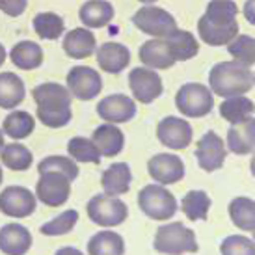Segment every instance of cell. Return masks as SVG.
<instances>
[{"label": "cell", "instance_id": "obj_6", "mask_svg": "<svg viewBox=\"0 0 255 255\" xmlns=\"http://www.w3.org/2000/svg\"><path fill=\"white\" fill-rule=\"evenodd\" d=\"M88 216L93 224L101 227H116L121 226L128 216L127 205L118 196L97 194L88 201Z\"/></svg>", "mask_w": 255, "mask_h": 255}, {"label": "cell", "instance_id": "obj_35", "mask_svg": "<svg viewBox=\"0 0 255 255\" xmlns=\"http://www.w3.org/2000/svg\"><path fill=\"white\" fill-rule=\"evenodd\" d=\"M67 153L75 162H90V164H101V153L97 145L93 143L92 138L84 136H75L67 143Z\"/></svg>", "mask_w": 255, "mask_h": 255}, {"label": "cell", "instance_id": "obj_38", "mask_svg": "<svg viewBox=\"0 0 255 255\" xmlns=\"http://www.w3.org/2000/svg\"><path fill=\"white\" fill-rule=\"evenodd\" d=\"M227 52L233 56V60L252 67L255 65V37L246 36V34H237L227 43Z\"/></svg>", "mask_w": 255, "mask_h": 255}, {"label": "cell", "instance_id": "obj_32", "mask_svg": "<svg viewBox=\"0 0 255 255\" xmlns=\"http://www.w3.org/2000/svg\"><path fill=\"white\" fill-rule=\"evenodd\" d=\"M0 158H2V164L13 171H26L32 166V160H34V155L26 145L22 143H7L2 147L0 151Z\"/></svg>", "mask_w": 255, "mask_h": 255}, {"label": "cell", "instance_id": "obj_36", "mask_svg": "<svg viewBox=\"0 0 255 255\" xmlns=\"http://www.w3.org/2000/svg\"><path fill=\"white\" fill-rule=\"evenodd\" d=\"M237 15H239V7L233 0H211L205 9L207 19L220 26L237 22Z\"/></svg>", "mask_w": 255, "mask_h": 255}, {"label": "cell", "instance_id": "obj_12", "mask_svg": "<svg viewBox=\"0 0 255 255\" xmlns=\"http://www.w3.org/2000/svg\"><path fill=\"white\" fill-rule=\"evenodd\" d=\"M156 138L168 149H186L192 142V127L186 120H181L177 116H168L158 123Z\"/></svg>", "mask_w": 255, "mask_h": 255}, {"label": "cell", "instance_id": "obj_39", "mask_svg": "<svg viewBox=\"0 0 255 255\" xmlns=\"http://www.w3.org/2000/svg\"><path fill=\"white\" fill-rule=\"evenodd\" d=\"M77 222H78V213L75 209H69V211L62 213L60 216H56L54 220L43 224L39 231L43 235H47V237H62V235L71 233L73 229H75V226H77Z\"/></svg>", "mask_w": 255, "mask_h": 255}, {"label": "cell", "instance_id": "obj_10", "mask_svg": "<svg viewBox=\"0 0 255 255\" xmlns=\"http://www.w3.org/2000/svg\"><path fill=\"white\" fill-rule=\"evenodd\" d=\"M37 207L36 194L24 186H7L0 194V213L9 218H26Z\"/></svg>", "mask_w": 255, "mask_h": 255}, {"label": "cell", "instance_id": "obj_41", "mask_svg": "<svg viewBox=\"0 0 255 255\" xmlns=\"http://www.w3.org/2000/svg\"><path fill=\"white\" fill-rule=\"evenodd\" d=\"M37 120L41 121L45 127L50 128H62L65 127L73 118L71 107L60 108V110H47V108H37L36 110Z\"/></svg>", "mask_w": 255, "mask_h": 255}, {"label": "cell", "instance_id": "obj_8", "mask_svg": "<svg viewBox=\"0 0 255 255\" xmlns=\"http://www.w3.org/2000/svg\"><path fill=\"white\" fill-rule=\"evenodd\" d=\"M128 88L132 92V97L138 103H143V105H151L164 92L160 75H156V71L149 69L145 65L134 67L128 73Z\"/></svg>", "mask_w": 255, "mask_h": 255}, {"label": "cell", "instance_id": "obj_23", "mask_svg": "<svg viewBox=\"0 0 255 255\" xmlns=\"http://www.w3.org/2000/svg\"><path fill=\"white\" fill-rule=\"evenodd\" d=\"M130 181H132V173L128 164L125 162H116L110 168H107V171H103L101 175V186L105 194L108 196H118L127 194L130 188Z\"/></svg>", "mask_w": 255, "mask_h": 255}, {"label": "cell", "instance_id": "obj_22", "mask_svg": "<svg viewBox=\"0 0 255 255\" xmlns=\"http://www.w3.org/2000/svg\"><path fill=\"white\" fill-rule=\"evenodd\" d=\"M92 140L99 149L101 156H108V158L120 155L125 147V134L118 128V125H112V123H105L95 128Z\"/></svg>", "mask_w": 255, "mask_h": 255}, {"label": "cell", "instance_id": "obj_2", "mask_svg": "<svg viewBox=\"0 0 255 255\" xmlns=\"http://www.w3.org/2000/svg\"><path fill=\"white\" fill-rule=\"evenodd\" d=\"M153 248L164 255L196 254L198 241L190 227L183 226L181 222H173V224H166L156 229Z\"/></svg>", "mask_w": 255, "mask_h": 255}, {"label": "cell", "instance_id": "obj_20", "mask_svg": "<svg viewBox=\"0 0 255 255\" xmlns=\"http://www.w3.org/2000/svg\"><path fill=\"white\" fill-rule=\"evenodd\" d=\"M32 248V235L21 224L0 227V252L6 255H24Z\"/></svg>", "mask_w": 255, "mask_h": 255}, {"label": "cell", "instance_id": "obj_29", "mask_svg": "<svg viewBox=\"0 0 255 255\" xmlns=\"http://www.w3.org/2000/svg\"><path fill=\"white\" fill-rule=\"evenodd\" d=\"M229 218L235 227L241 231H254L255 229V201L244 196L235 198L229 203Z\"/></svg>", "mask_w": 255, "mask_h": 255}, {"label": "cell", "instance_id": "obj_40", "mask_svg": "<svg viewBox=\"0 0 255 255\" xmlns=\"http://www.w3.org/2000/svg\"><path fill=\"white\" fill-rule=\"evenodd\" d=\"M222 255H255V242L242 235H231L220 244Z\"/></svg>", "mask_w": 255, "mask_h": 255}, {"label": "cell", "instance_id": "obj_18", "mask_svg": "<svg viewBox=\"0 0 255 255\" xmlns=\"http://www.w3.org/2000/svg\"><path fill=\"white\" fill-rule=\"evenodd\" d=\"M32 97L36 101L37 108H47V110H60V108L71 107L73 95L65 86L58 82H45L34 88Z\"/></svg>", "mask_w": 255, "mask_h": 255}, {"label": "cell", "instance_id": "obj_50", "mask_svg": "<svg viewBox=\"0 0 255 255\" xmlns=\"http://www.w3.org/2000/svg\"><path fill=\"white\" fill-rule=\"evenodd\" d=\"M252 233H254V239H255V229H254V231H252ZM255 242V241H254Z\"/></svg>", "mask_w": 255, "mask_h": 255}, {"label": "cell", "instance_id": "obj_26", "mask_svg": "<svg viewBox=\"0 0 255 255\" xmlns=\"http://www.w3.org/2000/svg\"><path fill=\"white\" fill-rule=\"evenodd\" d=\"M24 95H26L24 82L19 75L11 71L0 73V108L13 110L24 101Z\"/></svg>", "mask_w": 255, "mask_h": 255}, {"label": "cell", "instance_id": "obj_45", "mask_svg": "<svg viewBox=\"0 0 255 255\" xmlns=\"http://www.w3.org/2000/svg\"><path fill=\"white\" fill-rule=\"evenodd\" d=\"M4 62H6V49H4V45L0 43V67H2Z\"/></svg>", "mask_w": 255, "mask_h": 255}, {"label": "cell", "instance_id": "obj_13", "mask_svg": "<svg viewBox=\"0 0 255 255\" xmlns=\"http://www.w3.org/2000/svg\"><path fill=\"white\" fill-rule=\"evenodd\" d=\"M97 114L101 120H105V123H127L136 116V101L123 93H112L99 101Z\"/></svg>", "mask_w": 255, "mask_h": 255}, {"label": "cell", "instance_id": "obj_42", "mask_svg": "<svg viewBox=\"0 0 255 255\" xmlns=\"http://www.w3.org/2000/svg\"><path fill=\"white\" fill-rule=\"evenodd\" d=\"M28 0H0V11L9 17H19L24 13Z\"/></svg>", "mask_w": 255, "mask_h": 255}, {"label": "cell", "instance_id": "obj_30", "mask_svg": "<svg viewBox=\"0 0 255 255\" xmlns=\"http://www.w3.org/2000/svg\"><path fill=\"white\" fill-rule=\"evenodd\" d=\"M88 254L90 255H123L125 254V242L121 235L114 231H101L95 233L88 242Z\"/></svg>", "mask_w": 255, "mask_h": 255}, {"label": "cell", "instance_id": "obj_3", "mask_svg": "<svg viewBox=\"0 0 255 255\" xmlns=\"http://www.w3.org/2000/svg\"><path fill=\"white\" fill-rule=\"evenodd\" d=\"M138 205L151 220L164 222L177 213V199L164 184H147L138 194Z\"/></svg>", "mask_w": 255, "mask_h": 255}, {"label": "cell", "instance_id": "obj_19", "mask_svg": "<svg viewBox=\"0 0 255 255\" xmlns=\"http://www.w3.org/2000/svg\"><path fill=\"white\" fill-rule=\"evenodd\" d=\"M64 52L73 60H84L95 54L97 50V39L90 28H73L64 36Z\"/></svg>", "mask_w": 255, "mask_h": 255}, {"label": "cell", "instance_id": "obj_1", "mask_svg": "<svg viewBox=\"0 0 255 255\" xmlns=\"http://www.w3.org/2000/svg\"><path fill=\"white\" fill-rule=\"evenodd\" d=\"M209 88L222 99L246 95L254 88V73L237 60L220 62L209 73Z\"/></svg>", "mask_w": 255, "mask_h": 255}, {"label": "cell", "instance_id": "obj_43", "mask_svg": "<svg viewBox=\"0 0 255 255\" xmlns=\"http://www.w3.org/2000/svg\"><path fill=\"white\" fill-rule=\"evenodd\" d=\"M242 15H244V19H246L250 24L255 26V0H246V2H244Z\"/></svg>", "mask_w": 255, "mask_h": 255}, {"label": "cell", "instance_id": "obj_47", "mask_svg": "<svg viewBox=\"0 0 255 255\" xmlns=\"http://www.w3.org/2000/svg\"><path fill=\"white\" fill-rule=\"evenodd\" d=\"M6 143H4V130L0 128V151H2V147H4Z\"/></svg>", "mask_w": 255, "mask_h": 255}, {"label": "cell", "instance_id": "obj_9", "mask_svg": "<svg viewBox=\"0 0 255 255\" xmlns=\"http://www.w3.org/2000/svg\"><path fill=\"white\" fill-rule=\"evenodd\" d=\"M71 196V181L58 173L47 171L41 173L36 186V198L47 207H62Z\"/></svg>", "mask_w": 255, "mask_h": 255}, {"label": "cell", "instance_id": "obj_46", "mask_svg": "<svg viewBox=\"0 0 255 255\" xmlns=\"http://www.w3.org/2000/svg\"><path fill=\"white\" fill-rule=\"evenodd\" d=\"M250 171H252V175L255 177V151H254V156H252V162H250Z\"/></svg>", "mask_w": 255, "mask_h": 255}, {"label": "cell", "instance_id": "obj_27", "mask_svg": "<svg viewBox=\"0 0 255 255\" xmlns=\"http://www.w3.org/2000/svg\"><path fill=\"white\" fill-rule=\"evenodd\" d=\"M166 43H168V47H170L175 62H186V60L194 58L199 52L198 39L188 30L177 28L173 34H170V36L166 37Z\"/></svg>", "mask_w": 255, "mask_h": 255}, {"label": "cell", "instance_id": "obj_5", "mask_svg": "<svg viewBox=\"0 0 255 255\" xmlns=\"http://www.w3.org/2000/svg\"><path fill=\"white\" fill-rule=\"evenodd\" d=\"M132 24L143 32L145 36L155 37V39H166L177 30V21L175 17L158 6H143L132 15Z\"/></svg>", "mask_w": 255, "mask_h": 255}, {"label": "cell", "instance_id": "obj_24", "mask_svg": "<svg viewBox=\"0 0 255 255\" xmlns=\"http://www.w3.org/2000/svg\"><path fill=\"white\" fill-rule=\"evenodd\" d=\"M198 34L199 39L209 47H226L227 43L239 34V24L233 22V24L220 26V24H213L203 15L198 21Z\"/></svg>", "mask_w": 255, "mask_h": 255}, {"label": "cell", "instance_id": "obj_51", "mask_svg": "<svg viewBox=\"0 0 255 255\" xmlns=\"http://www.w3.org/2000/svg\"><path fill=\"white\" fill-rule=\"evenodd\" d=\"M254 84H255V73H254Z\"/></svg>", "mask_w": 255, "mask_h": 255}, {"label": "cell", "instance_id": "obj_33", "mask_svg": "<svg viewBox=\"0 0 255 255\" xmlns=\"http://www.w3.org/2000/svg\"><path fill=\"white\" fill-rule=\"evenodd\" d=\"M34 30L41 39L54 41V39H60L65 32V22L62 19V15L52 13V11H43V13H37L34 17Z\"/></svg>", "mask_w": 255, "mask_h": 255}, {"label": "cell", "instance_id": "obj_25", "mask_svg": "<svg viewBox=\"0 0 255 255\" xmlns=\"http://www.w3.org/2000/svg\"><path fill=\"white\" fill-rule=\"evenodd\" d=\"M9 60L13 62L17 69L22 71H32L37 69L43 64V49L36 41H19L13 45V49L9 50Z\"/></svg>", "mask_w": 255, "mask_h": 255}, {"label": "cell", "instance_id": "obj_7", "mask_svg": "<svg viewBox=\"0 0 255 255\" xmlns=\"http://www.w3.org/2000/svg\"><path fill=\"white\" fill-rule=\"evenodd\" d=\"M67 90L71 92L73 97L78 101H92L103 90V78L95 69L88 65H75L67 73Z\"/></svg>", "mask_w": 255, "mask_h": 255}, {"label": "cell", "instance_id": "obj_21", "mask_svg": "<svg viewBox=\"0 0 255 255\" xmlns=\"http://www.w3.org/2000/svg\"><path fill=\"white\" fill-rule=\"evenodd\" d=\"M114 15H116L114 6L108 0H88L78 9V19L90 30H97L110 24Z\"/></svg>", "mask_w": 255, "mask_h": 255}, {"label": "cell", "instance_id": "obj_17", "mask_svg": "<svg viewBox=\"0 0 255 255\" xmlns=\"http://www.w3.org/2000/svg\"><path fill=\"white\" fill-rule=\"evenodd\" d=\"M138 56H140V62L145 67L153 69V71H156V69H170V67H173V65L177 64L173 54H171L170 47H168V43H166V39H155V37H151L149 41H145L140 47Z\"/></svg>", "mask_w": 255, "mask_h": 255}, {"label": "cell", "instance_id": "obj_16", "mask_svg": "<svg viewBox=\"0 0 255 255\" xmlns=\"http://www.w3.org/2000/svg\"><path fill=\"white\" fill-rule=\"evenodd\" d=\"M227 149L235 155H250L255 151V118L250 116L227 130Z\"/></svg>", "mask_w": 255, "mask_h": 255}, {"label": "cell", "instance_id": "obj_14", "mask_svg": "<svg viewBox=\"0 0 255 255\" xmlns=\"http://www.w3.org/2000/svg\"><path fill=\"white\" fill-rule=\"evenodd\" d=\"M147 171L158 184H175L184 177V162L173 153H158L149 158Z\"/></svg>", "mask_w": 255, "mask_h": 255}, {"label": "cell", "instance_id": "obj_49", "mask_svg": "<svg viewBox=\"0 0 255 255\" xmlns=\"http://www.w3.org/2000/svg\"><path fill=\"white\" fill-rule=\"evenodd\" d=\"M0 184H2V168H0Z\"/></svg>", "mask_w": 255, "mask_h": 255}, {"label": "cell", "instance_id": "obj_31", "mask_svg": "<svg viewBox=\"0 0 255 255\" xmlns=\"http://www.w3.org/2000/svg\"><path fill=\"white\" fill-rule=\"evenodd\" d=\"M36 128V120L32 118V114L24 112V110H13L7 114L4 123H2V130L13 140H22L28 138Z\"/></svg>", "mask_w": 255, "mask_h": 255}, {"label": "cell", "instance_id": "obj_11", "mask_svg": "<svg viewBox=\"0 0 255 255\" xmlns=\"http://www.w3.org/2000/svg\"><path fill=\"white\" fill-rule=\"evenodd\" d=\"M226 142L220 138L214 130H209L199 138L196 145V158L201 170L205 171H216L220 170L226 162Z\"/></svg>", "mask_w": 255, "mask_h": 255}, {"label": "cell", "instance_id": "obj_4", "mask_svg": "<svg viewBox=\"0 0 255 255\" xmlns=\"http://www.w3.org/2000/svg\"><path fill=\"white\" fill-rule=\"evenodd\" d=\"M175 107L186 118H205L214 108V93L209 86L188 82L179 88L175 95Z\"/></svg>", "mask_w": 255, "mask_h": 255}, {"label": "cell", "instance_id": "obj_37", "mask_svg": "<svg viewBox=\"0 0 255 255\" xmlns=\"http://www.w3.org/2000/svg\"><path fill=\"white\" fill-rule=\"evenodd\" d=\"M37 171H39V175L47 173V171H58V173L65 175L71 183L78 177V173H80L78 164L73 160L71 156H62V155L45 156L41 162L37 164Z\"/></svg>", "mask_w": 255, "mask_h": 255}, {"label": "cell", "instance_id": "obj_15", "mask_svg": "<svg viewBox=\"0 0 255 255\" xmlns=\"http://www.w3.org/2000/svg\"><path fill=\"white\" fill-rule=\"evenodd\" d=\"M97 54V64L108 75H120L123 69H127L130 64V50L116 41L103 43L95 50Z\"/></svg>", "mask_w": 255, "mask_h": 255}, {"label": "cell", "instance_id": "obj_48", "mask_svg": "<svg viewBox=\"0 0 255 255\" xmlns=\"http://www.w3.org/2000/svg\"><path fill=\"white\" fill-rule=\"evenodd\" d=\"M138 2H142V4H145V6H149V4H155L156 0H138Z\"/></svg>", "mask_w": 255, "mask_h": 255}, {"label": "cell", "instance_id": "obj_34", "mask_svg": "<svg viewBox=\"0 0 255 255\" xmlns=\"http://www.w3.org/2000/svg\"><path fill=\"white\" fill-rule=\"evenodd\" d=\"M209 209H211V198L203 190H190L183 198V201H181V211L192 222H196V220H207Z\"/></svg>", "mask_w": 255, "mask_h": 255}, {"label": "cell", "instance_id": "obj_44", "mask_svg": "<svg viewBox=\"0 0 255 255\" xmlns=\"http://www.w3.org/2000/svg\"><path fill=\"white\" fill-rule=\"evenodd\" d=\"M54 255H84V254H82V252H78L77 248H71V246H67V248L58 250Z\"/></svg>", "mask_w": 255, "mask_h": 255}, {"label": "cell", "instance_id": "obj_28", "mask_svg": "<svg viewBox=\"0 0 255 255\" xmlns=\"http://www.w3.org/2000/svg\"><path fill=\"white\" fill-rule=\"evenodd\" d=\"M255 105L254 101L248 99L246 95H237V97H227L222 101L220 105V116L227 121V123H241L246 118L254 116Z\"/></svg>", "mask_w": 255, "mask_h": 255}]
</instances>
